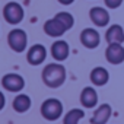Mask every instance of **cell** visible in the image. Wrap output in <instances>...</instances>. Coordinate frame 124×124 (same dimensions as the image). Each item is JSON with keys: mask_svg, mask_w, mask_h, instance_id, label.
Returning <instances> with one entry per match:
<instances>
[{"mask_svg": "<svg viewBox=\"0 0 124 124\" xmlns=\"http://www.w3.org/2000/svg\"><path fill=\"white\" fill-rule=\"evenodd\" d=\"M41 79L45 86L57 89L66 82V67L61 63H48L41 73Z\"/></svg>", "mask_w": 124, "mask_h": 124, "instance_id": "cell-1", "label": "cell"}, {"mask_svg": "<svg viewBox=\"0 0 124 124\" xmlns=\"http://www.w3.org/2000/svg\"><path fill=\"white\" fill-rule=\"evenodd\" d=\"M41 115L47 120V121H55L63 115L64 107L63 102L57 98H47L42 104H41Z\"/></svg>", "mask_w": 124, "mask_h": 124, "instance_id": "cell-2", "label": "cell"}, {"mask_svg": "<svg viewBox=\"0 0 124 124\" xmlns=\"http://www.w3.org/2000/svg\"><path fill=\"white\" fill-rule=\"evenodd\" d=\"M25 10L18 2H9L3 8V18L9 25H19L23 21Z\"/></svg>", "mask_w": 124, "mask_h": 124, "instance_id": "cell-3", "label": "cell"}, {"mask_svg": "<svg viewBox=\"0 0 124 124\" xmlns=\"http://www.w3.org/2000/svg\"><path fill=\"white\" fill-rule=\"evenodd\" d=\"M8 44L15 53H23L28 47V35L21 28H13L8 34Z\"/></svg>", "mask_w": 124, "mask_h": 124, "instance_id": "cell-4", "label": "cell"}, {"mask_svg": "<svg viewBox=\"0 0 124 124\" xmlns=\"http://www.w3.org/2000/svg\"><path fill=\"white\" fill-rule=\"evenodd\" d=\"M2 86L8 92L19 93L25 88V79L18 73H6L2 78Z\"/></svg>", "mask_w": 124, "mask_h": 124, "instance_id": "cell-5", "label": "cell"}, {"mask_svg": "<svg viewBox=\"0 0 124 124\" xmlns=\"http://www.w3.org/2000/svg\"><path fill=\"white\" fill-rule=\"evenodd\" d=\"M80 42L85 48L88 50H93L96 47H99L101 44V35L95 28H85L80 32Z\"/></svg>", "mask_w": 124, "mask_h": 124, "instance_id": "cell-6", "label": "cell"}, {"mask_svg": "<svg viewBox=\"0 0 124 124\" xmlns=\"http://www.w3.org/2000/svg\"><path fill=\"white\" fill-rule=\"evenodd\" d=\"M47 58V48L42 44H34L26 53V60L31 66H39Z\"/></svg>", "mask_w": 124, "mask_h": 124, "instance_id": "cell-7", "label": "cell"}, {"mask_svg": "<svg viewBox=\"0 0 124 124\" xmlns=\"http://www.w3.org/2000/svg\"><path fill=\"white\" fill-rule=\"evenodd\" d=\"M89 19L91 22L98 26V28H105L109 25V13L105 8L101 6H93L89 10Z\"/></svg>", "mask_w": 124, "mask_h": 124, "instance_id": "cell-8", "label": "cell"}, {"mask_svg": "<svg viewBox=\"0 0 124 124\" xmlns=\"http://www.w3.org/2000/svg\"><path fill=\"white\" fill-rule=\"evenodd\" d=\"M105 58L109 64L118 66L124 61V47L123 44H108L105 50Z\"/></svg>", "mask_w": 124, "mask_h": 124, "instance_id": "cell-9", "label": "cell"}, {"mask_svg": "<svg viewBox=\"0 0 124 124\" xmlns=\"http://www.w3.org/2000/svg\"><path fill=\"white\" fill-rule=\"evenodd\" d=\"M50 53H51V57L60 63V61H64L69 54H70V47L67 44V41L64 39H57L51 44V48H50Z\"/></svg>", "mask_w": 124, "mask_h": 124, "instance_id": "cell-10", "label": "cell"}, {"mask_svg": "<svg viewBox=\"0 0 124 124\" xmlns=\"http://www.w3.org/2000/svg\"><path fill=\"white\" fill-rule=\"evenodd\" d=\"M80 104L83 108H96L98 107V92L93 86H85L80 92Z\"/></svg>", "mask_w": 124, "mask_h": 124, "instance_id": "cell-11", "label": "cell"}, {"mask_svg": "<svg viewBox=\"0 0 124 124\" xmlns=\"http://www.w3.org/2000/svg\"><path fill=\"white\" fill-rule=\"evenodd\" d=\"M112 115V108L109 104H101L95 108L92 117H91V124H107L108 120Z\"/></svg>", "mask_w": 124, "mask_h": 124, "instance_id": "cell-12", "label": "cell"}, {"mask_svg": "<svg viewBox=\"0 0 124 124\" xmlns=\"http://www.w3.org/2000/svg\"><path fill=\"white\" fill-rule=\"evenodd\" d=\"M42 29H44V32H45L48 37H51V38H60V37L64 35V32H67L66 28L61 25L55 18H51V19L45 21Z\"/></svg>", "mask_w": 124, "mask_h": 124, "instance_id": "cell-13", "label": "cell"}, {"mask_svg": "<svg viewBox=\"0 0 124 124\" xmlns=\"http://www.w3.org/2000/svg\"><path fill=\"white\" fill-rule=\"evenodd\" d=\"M89 79H91V83L93 86H104L109 82V73L105 67L102 66H96L91 70V75H89Z\"/></svg>", "mask_w": 124, "mask_h": 124, "instance_id": "cell-14", "label": "cell"}, {"mask_svg": "<svg viewBox=\"0 0 124 124\" xmlns=\"http://www.w3.org/2000/svg\"><path fill=\"white\" fill-rule=\"evenodd\" d=\"M105 39L108 44H123L124 42V29L121 25L114 23L111 26H108L107 32H105Z\"/></svg>", "mask_w": 124, "mask_h": 124, "instance_id": "cell-15", "label": "cell"}, {"mask_svg": "<svg viewBox=\"0 0 124 124\" xmlns=\"http://www.w3.org/2000/svg\"><path fill=\"white\" fill-rule=\"evenodd\" d=\"M31 105H32V101H31V98H29L26 93H18V95L13 98V102H12L13 109H15L16 112H19V114L26 112V111L31 108Z\"/></svg>", "mask_w": 124, "mask_h": 124, "instance_id": "cell-16", "label": "cell"}, {"mask_svg": "<svg viewBox=\"0 0 124 124\" xmlns=\"http://www.w3.org/2000/svg\"><path fill=\"white\" fill-rule=\"evenodd\" d=\"M85 111L82 108H72L69 109L63 117V124H79L80 120H83Z\"/></svg>", "mask_w": 124, "mask_h": 124, "instance_id": "cell-17", "label": "cell"}, {"mask_svg": "<svg viewBox=\"0 0 124 124\" xmlns=\"http://www.w3.org/2000/svg\"><path fill=\"white\" fill-rule=\"evenodd\" d=\"M54 18H55L61 25H63L64 28H66V31L72 29L73 25H75V18H73V15L69 13V12H58Z\"/></svg>", "mask_w": 124, "mask_h": 124, "instance_id": "cell-18", "label": "cell"}, {"mask_svg": "<svg viewBox=\"0 0 124 124\" xmlns=\"http://www.w3.org/2000/svg\"><path fill=\"white\" fill-rule=\"evenodd\" d=\"M124 0H104V3L108 9H118L123 5Z\"/></svg>", "mask_w": 124, "mask_h": 124, "instance_id": "cell-19", "label": "cell"}, {"mask_svg": "<svg viewBox=\"0 0 124 124\" xmlns=\"http://www.w3.org/2000/svg\"><path fill=\"white\" fill-rule=\"evenodd\" d=\"M5 105H6V96H5V93L2 91H0V111L5 108Z\"/></svg>", "mask_w": 124, "mask_h": 124, "instance_id": "cell-20", "label": "cell"}, {"mask_svg": "<svg viewBox=\"0 0 124 124\" xmlns=\"http://www.w3.org/2000/svg\"><path fill=\"white\" fill-rule=\"evenodd\" d=\"M57 2L60 3V5H63V6H69V5H72L75 0H57Z\"/></svg>", "mask_w": 124, "mask_h": 124, "instance_id": "cell-21", "label": "cell"}]
</instances>
